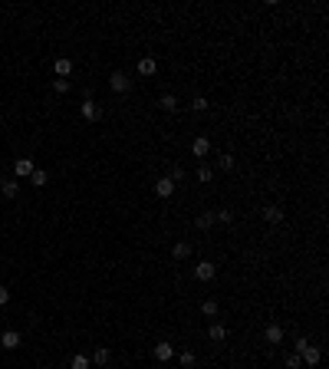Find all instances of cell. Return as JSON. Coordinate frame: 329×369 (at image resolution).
I'll return each instance as SVG.
<instances>
[{
  "instance_id": "cell-1",
  "label": "cell",
  "mask_w": 329,
  "mask_h": 369,
  "mask_svg": "<svg viewBox=\"0 0 329 369\" xmlns=\"http://www.w3.org/2000/svg\"><path fill=\"white\" fill-rule=\"evenodd\" d=\"M33 172H36L33 158H16V162H14V178H16V181H20V178H30Z\"/></svg>"
},
{
  "instance_id": "cell-2",
  "label": "cell",
  "mask_w": 329,
  "mask_h": 369,
  "mask_svg": "<svg viewBox=\"0 0 329 369\" xmlns=\"http://www.w3.org/2000/svg\"><path fill=\"white\" fill-rule=\"evenodd\" d=\"M296 356H300V359L306 362V366H316V362L322 359V349H320V346H310V343H306V346H303V349H300Z\"/></svg>"
},
{
  "instance_id": "cell-3",
  "label": "cell",
  "mask_w": 329,
  "mask_h": 369,
  "mask_svg": "<svg viewBox=\"0 0 329 369\" xmlns=\"http://www.w3.org/2000/svg\"><path fill=\"white\" fill-rule=\"evenodd\" d=\"M109 86H112V93H128V86H132V83H128V76L122 70H116L109 76Z\"/></svg>"
},
{
  "instance_id": "cell-4",
  "label": "cell",
  "mask_w": 329,
  "mask_h": 369,
  "mask_svg": "<svg viewBox=\"0 0 329 369\" xmlns=\"http://www.w3.org/2000/svg\"><path fill=\"white\" fill-rule=\"evenodd\" d=\"M264 339H266L270 346H280V343H283V326H280V323H270V326L264 330Z\"/></svg>"
},
{
  "instance_id": "cell-5",
  "label": "cell",
  "mask_w": 329,
  "mask_h": 369,
  "mask_svg": "<svg viewBox=\"0 0 329 369\" xmlns=\"http://www.w3.org/2000/svg\"><path fill=\"white\" fill-rule=\"evenodd\" d=\"M214 274H218V267H214L211 260H201V264L194 267V277H198V280H214Z\"/></svg>"
},
{
  "instance_id": "cell-6",
  "label": "cell",
  "mask_w": 329,
  "mask_h": 369,
  "mask_svg": "<svg viewBox=\"0 0 329 369\" xmlns=\"http://www.w3.org/2000/svg\"><path fill=\"white\" fill-rule=\"evenodd\" d=\"M82 119H86V122H99V119H102V109L96 106L92 99H86V102H82Z\"/></svg>"
},
{
  "instance_id": "cell-7",
  "label": "cell",
  "mask_w": 329,
  "mask_h": 369,
  "mask_svg": "<svg viewBox=\"0 0 329 369\" xmlns=\"http://www.w3.org/2000/svg\"><path fill=\"white\" fill-rule=\"evenodd\" d=\"M155 195L158 198H172L174 195V181L172 178H158L155 181Z\"/></svg>"
},
{
  "instance_id": "cell-8",
  "label": "cell",
  "mask_w": 329,
  "mask_h": 369,
  "mask_svg": "<svg viewBox=\"0 0 329 369\" xmlns=\"http://www.w3.org/2000/svg\"><path fill=\"white\" fill-rule=\"evenodd\" d=\"M138 73H142V76H155V73H158L155 56H142V60H138Z\"/></svg>"
},
{
  "instance_id": "cell-9",
  "label": "cell",
  "mask_w": 329,
  "mask_h": 369,
  "mask_svg": "<svg viewBox=\"0 0 329 369\" xmlns=\"http://www.w3.org/2000/svg\"><path fill=\"white\" fill-rule=\"evenodd\" d=\"M53 70H56V76H60V79H66L72 73V60H70V56H60V60L53 63Z\"/></svg>"
},
{
  "instance_id": "cell-10",
  "label": "cell",
  "mask_w": 329,
  "mask_h": 369,
  "mask_svg": "<svg viewBox=\"0 0 329 369\" xmlns=\"http://www.w3.org/2000/svg\"><path fill=\"white\" fill-rule=\"evenodd\" d=\"M174 356V346L172 343H155V359L158 362H168Z\"/></svg>"
},
{
  "instance_id": "cell-11",
  "label": "cell",
  "mask_w": 329,
  "mask_h": 369,
  "mask_svg": "<svg viewBox=\"0 0 329 369\" xmlns=\"http://www.w3.org/2000/svg\"><path fill=\"white\" fill-rule=\"evenodd\" d=\"M0 191H4V198H16L20 181H16V178H4V181H0Z\"/></svg>"
},
{
  "instance_id": "cell-12",
  "label": "cell",
  "mask_w": 329,
  "mask_h": 369,
  "mask_svg": "<svg viewBox=\"0 0 329 369\" xmlns=\"http://www.w3.org/2000/svg\"><path fill=\"white\" fill-rule=\"evenodd\" d=\"M0 346H4V349H16V346H20V333H16V330H7L4 336H0Z\"/></svg>"
},
{
  "instance_id": "cell-13",
  "label": "cell",
  "mask_w": 329,
  "mask_h": 369,
  "mask_svg": "<svg viewBox=\"0 0 329 369\" xmlns=\"http://www.w3.org/2000/svg\"><path fill=\"white\" fill-rule=\"evenodd\" d=\"M264 218L270 221V224H280V221H283V211L276 208V204H266V208H264Z\"/></svg>"
},
{
  "instance_id": "cell-14",
  "label": "cell",
  "mask_w": 329,
  "mask_h": 369,
  "mask_svg": "<svg viewBox=\"0 0 329 369\" xmlns=\"http://www.w3.org/2000/svg\"><path fill=\"white\" fill-rule=\"evenodd\" d=\"M191 152H194L198 158H204V155H208V152H211V142H208V139H204V135H201V139H194V145H191Z\"/></svg>"
},
{
  "instance_id": "cell-15",
  "label": "cell",
  "mask_w": 329,
  "mask_h": 369,
  "mask_svg": "<svg viewBox=\"0 0 329 369\" xmlns=\"http://www.w3.org/2000/svg\"><path fill=\"white\" fill-rule=\"evenodd\" d=\"M109 359H112V353L106 349V346H99V349H96V356H92L96 366H109Z\"/></svg>"
},
{
  "instance_id": "cell-16",
  "label": "cell",
  "mask_w": 329,
  "mask_h": 369,
  "mask_svg": "<svg viewBox=\"0 0 329 369\" xmlns=\"http://www.w3.org/2000/svg\"><path fill=\"white\" fill-rule=\"evenodd\" d=\"M158 106H162V109H164V112H174V109H178V99H174V96H172V93H164V96H162V99H158Z\"/></svg>"
},
{
  "instance_id": "cell-17",
  "label": "cell",
  "mask_w": 329,
  "mask_h": 369,
  "mask_svg": "<svg viewBox=\"0 0 329 369\" xmlns=\"http://www.w3.org/2000/svg\"><path fill=\"white\" fill-rule=\"evenodd\" d=\"M208 336H211L214 343H224V339H228V330H224V326H220V323H214L211 330H208Z\"/></svg>"
},
{
  "instance_id": "cell-18",
  "label": "cell",
  "mask_w": 329,
  "mask_h": 369,
  "mask_svg": "<svg viewBox=\"0 0 329 369\" xmlns=\"http://www.w3.org/2000/svg\"><path fill=\"white\" fill-rule=\"evenodd\" d=\"M194 224H198L201 231H208V228L214 224V211H204V214H198V221H194Z\"/></svg>"
},
{
  "instance_id": "cell-19",
  "label": "cell",
  "mask_w": 329,
  "mask_h": 369,
  "mask_svg": "<svg viewBox=\"0 0 329 369\" xmlns=\"http://www.w3.org/2000/svg\"><path fill=\"white\" fill-rule=\"evenodd\" d=\"M172 254H174V260H184V257H188V254H191V247H188V244H184V241H178V244H174V247H172Z\"/></svg>"
},
{
  "instance_id": "cell-20",
  "label": "cell",
  "mask_w": 329,
  "mask_h": 369,
  "mask_svg": "<svg viewBox=\"0 0 329 369\" xmlns=\"http://www.w3.org/2000/svg\"><path fill=\"white\" fill-rule=\"evenodd\" d=\"M211 178H214V168L211 165H201V168H198V181H201V185H208Z\"/></svg>"
},
{
  "instance_id": "cell-21",
  "label": "cell",
  "mask_w": 329,
  "mask_h": 369,
  "mask_svg": "<svg viewBox=\"0 0 329 369\" xmlns=\"http://www.w3.org/2000/svg\"><path fill=\"white\" fill-rule=\"evenodd\" d=\"M70 369H89V359L82 353H76V356H72V362H70Z\"/></svg>"
},
{
  "instance_id": "cell-22",
  "label": "cell",
  "mask_w": 329,
  "mask_h": 369,
  "mask_svg": "<svg viewBox=\"0 0 329 369\" xmlns=\"http://www.w3.org/2000/svg\"><path fill=\"white\" fill-rule=\"evenodd\" d=\"M201 313L204 316H218V303H214V300H204V303H201Z\"/></svg>"
},
{
  "instance_id": "cell-23",
  "label": "cell",
  "mask_w": 329,
  "mask_h": 369,
  "mask_svg": "<svg viewBox=\"0 0 329 369\" xmlns=\"http://www.w3.org/2000/svg\"><path fill=\"white\" fill-rule=\"evenodd\" d=\"M218 168H220V172H230V168H234V158H230V155H220L218 158Z\"/></svg>"
},
{
  "instance_id": "cell-24",
  "label": "cell",
  "mask_w": 329,
  "mask_h": 369,
  "mask_svg": "<svg viewBox=\"0 0 329 369\" xmlns=\"http://www.w3.org/2000/svg\"><path fill=\"white\" fill-rule=\"evenodd\" d=\"M30 181H33V185H46V172H43V168H36V172L30 175Z\"/></svg>"
},
{
  "instance_id": "cell-25",
  "label": "cell",
  "mask_w": 329,
  "mask_h": 369,
  "mask_svg": "<svg viewBox=\"0 0 329 369\" xmlns=\"http://www.w3.org/2000/svg\"><path fill=\"white\" fill-rule=\"evenodd\" d=\"M178 359H181V366H188V369L194 366V353H191V349H184V353H181Z\"/></svg>"
},
{
  "instance_id": "cell-26",
  "label": "cell",
  "mask_w": 329,
  "mask_h": 369,
  "mask_svg": "<svg viewBox=\"0 0 329 369\" xmlns=\"http://www.w3.org/2000/svg\"><path fill=\"white\" fill-rule=\"evenodd\" d=\"M214 221H220V224H230V221H234V211H218V214H214Z\"/></svg>"
},
{
  "instance_id": "cell-27",
  "label": "cell",
  "mask_w": 329,
  "mask_h": 369,
  "mask_svg": "<svg viewBox=\"0 0 329 369\" xmlns=\"http://www.w3.org/2000/svg\"><path fill=\"white\" fill-rule=\"evenodd\" d=\"M53 89L56 93H70V79H53Z\"/></svg>"
},
{
  "instance_id": "cell-28",
  "label": "cell",
  "mask_w": 329,
  "mask_h": 369,
  "mask_svg": "<svg viewBox=\"0 0 329 369\" xmlns=\"http://www.w3.org/2000/svg\"><path fill=\"white\" fill-rule=\"evenodd\" d=\"M300 366H303V359H300L296 353H290V356H286V369H300Z\"/></svg>"
},
{
  "instance_id": "cell-29",
  "label": "cell",
  "mask_w": 329,
  "mask_h": 369,
  "mask_svg": "<svg viewBox=\"0 0 329 369\" xmlns=\"http://www.w3.org/2000/svg\"><path fill=\"white\" fill-rule=\"evenodd\" d=\"M191 109H194V112H204V109H208V99H204V96H198V99L191 102Z\"/></svg>"
},
{
  "instance_id": "cell-30",
  "label": "cell",
  "mask_w": 329,
  "mask_h": 369,
  "mask_svg": "<svg viewBox=\"0 0 329 369\" xmlns=\"http://www.w3.org/2000/svg\"><path fill=\"white\" fill-rule=\"evenodd\" d=\"M168 178H172L174 185H181V181H184V172H181V168H172V175H168Z\"/></svg>"
},
{
  "instance_id": "cell-31",
  "label": "cell",
  "mask_w": 329,
  "mask_h": 369,
  "mask_svg": "<svg viewBox=\"0 0 329 369\" xmlns=\"http://www.w3.org/2000/svg\"><path fill=\"white\" fill-rule=\"evenodd\" d=\"M10 303V290L7 287H0V306H7Z\"/></svg>"
}]
</instances>
